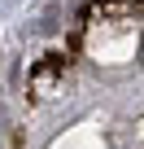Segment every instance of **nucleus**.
<instances>
[{
  "mask_svg": "<svg viewBox=\"0 0 144 149\" xmlns=\"http://www.w3.org/2000/svg\"><path fill=\"white\" fill-rule=\"evenodd\" d=\"M61 70H65V57H61V53L44 57V61L31 70V92H35V97H48V92L57 88V79H61Z\"/></svg>",
  "mask_w": 144,
  "mask_h": 149,
  "instance_id": "nucleus-1",
  "label": "nucleus"
}]
</instances>
